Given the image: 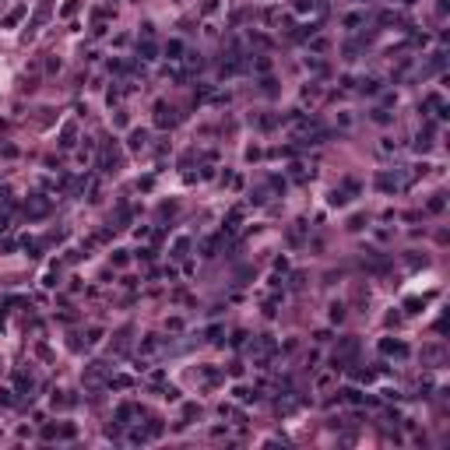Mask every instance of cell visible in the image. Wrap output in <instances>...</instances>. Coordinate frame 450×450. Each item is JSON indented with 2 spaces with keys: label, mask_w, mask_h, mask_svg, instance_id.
I'll list each match as a JSON object with an SVG mask.
<instances>
[{
  "label": "cell",
  "mask_w": 450,
  "mask_h": 450,
  "mask_svg": "<svg viewBox=\"0 0 450 450\" xmlns=\"http://www.w3.org/2000/svg\"><path fill=\"white\" fill-rule=\"evenodd\" d=\"M50 197H43V193H35V197H28V204H25V215L28 218H46L50 215Z\"/></svg>",
  "instance_id": "obj_1"
},
{
  "label": "cell",
  "mask_w": 450,
  "mask_h": 450,
  "mask_svg": "<svg viewBox=\"0 0 450 450\" xmlns=\"http://www.w3.org/2000/svg\"><path fill=\"white\" fill-rule=\"evenodd\" d=\"M116 162H120V151H116V144H106V148H102V158H99L102 173H113V169H116Z\"/></svg>",
  "instance_id": "obj_2"
},
{
  "label": "cell",
  "mask_w": 450,
  "mask_h": 450,
  "mask_svg": "<svg viewBox=\"0 0 450 450\" xmlns=\"http://www.w3.org/2000/svg\"><path fill=\"white\" fill-rule=\"evenodd\" d=\"M362 25H366V11H348V14L341 18V28H345V32H359Z\"/></svg>",
  "instance_id": "obj_3"
},
{
  "label": "cell",
  "mask_w": 450,
  "mask_h": 450,
  "mask_svg": "<svg viewBox=\"0 0 450 450\" xmlns=\"http://www.w3.org/2000/svg\"><path fill=\"white\" fill-rule=\"evenodd\" d=\"M380 352H384V355L404 359V355H408V345H404V341H394V338H384V341H380Z\"/></svg>",
  "instance_id": "obj_4"
},
{
  "label": "cell",
  "mask_w": 450,
  "mask_h": 450,
  "mask_svg": "<svg viewBox=\"0 0 450 450\" xmlns=\"http://www.w3.org/2000/svg\"><path fill=\"white\" fill-rule=\"evenodd\" d=\"M137 57H141V60H155V57H158V43H155L151 35H144L141 43H137Z\"/></svg>",
  "instance_id": "obj_5"
},
{
  "label": "cell",
  "mask_w": 450,
  "mask_h": 450,
  "mask_svg": "<svg viewBox=\"0 0 450 450\" xmlns=\"http://www.w3.org/2000/svg\"><path fill=\"white\" fill-rule=\"evenodd\" d=\"M155 124H158V127H169V124H173V109H169L166 102H155Z\"/></svg>",
  "instance_id": "obj_6"
},
{
  "label": "cell",
  "mask_w": 450,
  "mask_h": 450,
  "mask_svg": "<svg viewBox=\"0 0 450 450\" xmlns=\"http://www.w3.org/2000/svg\"><path fill=\"white\" fill-rule=\"evenodd\" d=\"M377 187L390 193V190H397V187H401V180H397V176H390V173H380V176H377Z\"/></svg>",
  "instance_id": "obj_7"
},
{
  "label": "cell",
  "mask_w": 450,
  "mask_h": 450,
  "mask_svg": "<svg viewBox=\"0 0 450 450\" xmlns=\"http://www.w3.org/2000/svg\"><path fill=\"white\" fill-rule=\"evenodd\" d=\"M148 148V130H130V151Z\"/></svg>",
  "instance_id": "obj_8"
},
{
  "label": "cell",
  "mask_w": 450,
  "mask_h": 450,
  "mask_svg": "<svg viewBox=\"0 0 450 450\" xmlns=\"http://www.w3.org/2000/svg\"><path fill=\"white\" fill-rule=\"evenodd\" d=\"M134 415H137V408H134V404H120V408H116V422H124V426H127Z\"/></svg>",
  "instance_id": "obj_9"
},
{
  "label": "cell",
  "mask_w": 450,
  "mask_h": 450,
  "mask_svg": "<svg viewBox=\"0 0 450 450\" xmlns=\"http://www.w3.org/2000/svg\"><path fill=\"white\" fill-rule=\"evenodd\" d=\"M166 57L169 60H183V43H180V39H169V43H166Z\"/></svg>",
  "instance_id": "obj_10"
},
{
  "label": "cell",
  "mask_w": 450,
  "mask_h": 450,
  "mask_svg": "<svg viewBox=\"0 0 450 450\" xmlns=\"http://www.w3.org/2000/svg\"><path fill=\"white\" fill-rule=\"evenodd\" d=\"M443 64H447V53L440 50V53H433V60L426 64V74H436V70H443Z\"/></svg>",
  "instance_id": "obj_11"
},
{
  "label": "cell",
  "mask_w": 450,
  "mask_h": 450,
  "mask_svg": "<svg viewBox=\"0 0 450 450\" xmlns=\"http://www.w3.org/2000/svg\"><path fill=\"white\" fill-rule=\"evenodd\" d=\"M158 348H162V338H144L141 341V355H155Z\"/></svg>",
  "instance_id": "obj_12"
},
{
  "label": "cell",
  "mask_w": 450,
  "mask_h": 450,
  "mask_svg": "<svg viewBox=\"0 0 450 450\" xmlns=\"http://www.w3.org/2000/svg\"><path fill=\"white\" fill-rule=\"evenodd\" d=\"M422 359H426V362H433V366H436V362H440V359H443V348H440V345H429V348H422Z\"/></svg>",
  "instance_id": "obj_13"
},
{
  "label": "cell",
  "mask_w": 450,
  "mask_h": 450,
  "mask_svg": "<svg viewBox=\"0 0 450 450\" xmlns=\"http://www.w3.org/2000/svg\"><path fill=\"white\" fill-rule=\"evenodd\" d=\"M187 250H190V239H187V236H180V239L173 243V257L180 260V257H187Z\"/></svg>",
  "instance_id": "obj_14"
},
{
  "label": "cell",
  "mask_w": 450,
  "mask_h": 450,
  "mask_svg": "<svg viewBox=\"0 0 450 450\" xmlns=\"http://www.w3.org/2000/svg\"><path fill=\"white\" fill-rule=\"evenodd\" d=\"M21 18H25V4H18V7H14V11H11V14H7V18H4V25H7V28H11V25H18V21H21Z\"/></svg>",
  "instance_id": "obj_15"
},
{
  "label": "cell",
  "mask_w": 450,
  "mask_h": 450,
  "mask_svg": "<svg viewBox=\"0 0 450 450\" xmlns=\"http://www.w3.org/2000/svg\"><path fill=\"white\" fill-rule=\"evenodd\" d=\"M380 25H404V18H401L397 11H384V14H380Z\"/></svg>",
  "instance_id": "obj_16"
},
{
  "label": "cell",
  "mask_w": 450,
  "mask_h": 450,
  "mask_svg": "<svg viewBox=\"0 0 450 450\" xmlns=\"http://www.w3.org/2000/svg\"><path fill=\"white\" fill-rule=\"evenodd\" d=\"M70 144H74V124H67L60 130V148H70Z\"/></svg>",
  "instance_id": "obj_17"
},
{
  "label": "cell",
  "mask_w": 450,
  "mask_h": 450,
  "mask_svg": "<svg viewBox=\"0 0 450 450\" xmlns=\"http://www.w3.org/2000/svg\"><path fill=\"white\" fill-rule=\"evenodd\" d=\"M426 208H429V211H433V215H440V211H443V208H447V197H443V193H436V197H433V200H429V204H426Z\"/></svg>",
  "instance_id": "obj_18"
},
{
  "label": "cell",
  "mask_w": 450,
  "mask_h": 450,
  "mask_svg": "<svg viewBox=\"0 0 450 450\" xmlns=\"http://www.w3.org/2000/svg\"><path fill=\"white\" fill-rule=\"evenodd\" d=\"M341 397H345V401H352V404H359V401H366V397H362V394H359L355 387H348V390H341Z\"/></svg>",
  "instance_id": "obj_19"
},
{
  "label": "cell",
  "mask_w": 450,
  "mask_h": 450,
  "mask_svg": "<svg viewBox=\"0 0 450 450\" xmlns=\"http://www.w3.org/2000/svg\"><path fill=\"white\" fill-rule=\"evenodd\" d=\"M130 443H148V429H130Z\"/></svg>",
  "instance_id": "obj_20"
},
{
  "label": "cell",
  "mask_w": 450,
  "mask_h": 450,
  "mask_svg": "<svg viewBox=\"0 0 450 450\" xmlns=\"http://www.w3.org/2000/svg\"><path fill=\"white\" fill-rule=\"evenodd\" d=\"M218 250V239H204V257H215Z\"/></svg>",
  "instance_id": "obj_21"
},
{
  "label": "cell",
  "mask_w": 450,
  "mask_h": 450,
  "mask_svg": "<svg viewBox=\"0 0 450 450\" xmlns=\"http://www.w3.org/2000/svg\"><path fill=\"white\" fill-rule=\"evenodd\" d=\"M345 200H348V193H345V190H334V193H331V204H334V208H341Z\"/></svg>",
  "instance_id": "obj_22"
},
{
  "label": "cell",
  "mask_w": 450,
  "mask_h": 450,
  "mask_svg": "<svg viewBox=\"0 0 450 450\" xmlns=\"http://www.w3.org/2000/svg\"><path fill=\"white\" fill-rule=\"evenodd\" d=\"M77 158H81V162H88V158H92V144H88V137H85V144H81V151H77Z\"/></svg>",
  "instance_id": "obj_23"
},
{
  "label": "cell",
  "mask_w": 450,
  "mask_h": 450,
  "mask_svg": "<svg viewBox=\"0 0 450 450\" xmlns=\"http://www.w3.org/2000/svg\"><path fill=\"white\" fill-rule=\"evenodd\" d=\"M373 120H377V124H390V113L387 109H373Z\"/></svg>",
  "instance_id": "obj_24"
},
{
  "label": "cell",
  "mask_w": 450,
  "mask_h": 450,
  "mask_svg": "<svg viewBox=\"0 0 450 450\" xmlns=\"http://www.w3.org/2000/svg\"><path fill=\"white\" fill-rule=\"evenodd\" d=\"M362 92H370V95H377V92H380V85H377V81H362Z\"/></svg>",
  "instance_id": "obj_25"
},
{
  "label": "cell",
  "mask_w": 450,
  "mask_h": 450,
  "mask_svg": "<svg viewBox=\"0 0 450 450\" xmlns=\"http://www.w3.org/2000/svg\"><path fill=\"white\" fill-rule=\"evenodd\" d=\"M158 433H162V422L151 419V422H148V436H158Z\"/></svg>",
  "instance_id": "obj_26"
},
{
  "label": "cell",
  "mask_w": 450,
  "mask_h": 450,
  "mask_svg": "<svg viewBox=\"0 0 450 450\" xmlns=\"http://www.w3.org/2000/svg\"><path fill=\"white\" fill-rule=\"evenodd\" d=\"M113 264H116V267H124V264H127V254H124V250H116V254H113Z\"/></svg>",
  "instance_id": "obj_27"
},
{
  "label": "cell",
  "mask_w": 450,
  "mask_h": 450,
  "mask_svg": "<svg viewBox=\"0 0 450 450\" xmlns=\"http://www.w3.org/2000/svg\"><path fill=\"white\" fill-rule=\"evenodd\" d=\"M310 46H313V50L320 53V50H327V39H323V35H317V39H313V43H310Z\"/></svg>",
  "instance_id": "obj_28"
},
{
  "label": "cell",
  "mask_w": 450,
  "mask_h": 450,
  "mask_svg": "<svg viewBox=\"0 0 450 450\" xmlns=\"http://www.w3.org/2000/svg\"><path fill=\"white\" fill-rule=\"evenodd\" d=\"M74 11H77V0H67V4H64V18H70Z\"/></svg>",
  "instance_id": "obj_29"
},
{
  "label": "cell",
  "mask_w": 450,
  "mask_h": 450,
  "mask_svg": "<svg viewBox=\"0 0 450 450\" xmlns=\"http://www.w3.org/2000/svg\"><path fill=\"white\" fill-rule=\"evenodd\" d=\"M197 412H200V408H197V404H183V415H187V419H193Z\"/></svg>",
  "instance_id": "obj_30"
},
{
  "label": "cell",
  "mask_w": 450,
  "mask_h": 450,
  "mask_svg": "<svg viewBox=\"0 0 450 450\" xmlns=\"http://www.w3.org/2000/svg\"><path fill=\"white\" fill-rule=\"evenodd\" d=\"M0 404H14V397H11V390H0Z\"/></svg>",
  "instance_id": "obj_31"
},
{
  "label": "cell",
  "mask_w": 450,
  "mask_h": 450,
  "mask_svg": "<svg viewBox=\"0 0 450 450\" xmlns=\"http://www.w3.org/2000/svg\"><path fill=\"white\" fill-rule=\"evenodd\" d=\"M4 229H7V218H4V215H0V232H4Z\"/></svg>",
  "instance_id": "obj_32"
}]
</instances>
